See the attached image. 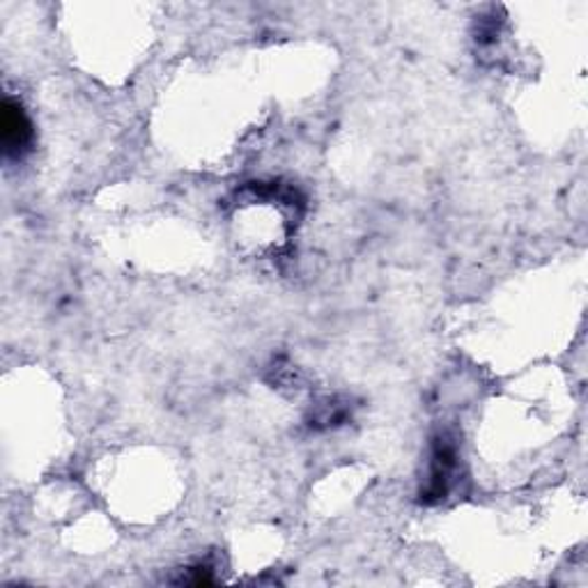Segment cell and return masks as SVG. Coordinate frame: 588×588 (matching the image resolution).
<instances>
[{
    "label": "cell",
    "instance_id": "6da1fadb",
    "mask_svg": "<svg viewBox=\"0 0 588 588\" xmlns=\"http://www.w3.org/2000/svg\"><path fill=\"white\" fill-rule=\"evenodd\" d=\"M31 141H33V125L26 116L24 106L8 97L3 102V110H0V143H3V152L8 160H19V156L28 150Z\"/></svg>",
    "mask_w": 588,
    "mask_h": 588
}]
</instances>
